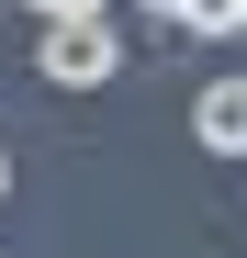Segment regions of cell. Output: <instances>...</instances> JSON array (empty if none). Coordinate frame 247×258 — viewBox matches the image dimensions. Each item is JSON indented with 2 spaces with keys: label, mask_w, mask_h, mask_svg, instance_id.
<instances>
[{
  "label": "cell",
  "mask_w": 247,
  "mask_h": 258,
  "mask_svg": "<svg viewBox=\"0 0 247 258\" xmlns=\"http://www.w3.org/2000/svg\"><path fill=\"white\" fill-rule=\"evenodd\" d=\"M236 34H247V12H236Z\"/></svg>",
  "instance_id": "8992f818"
},
{
  "label": "cell",
  "mask_w": 247,
  "mask_h": 258,
  "mask_svg": "<svg viewBox=\"0 0 247 258\" xmlns=\"http://www.w3.org/2000/svg\"><path fill=\"white\" fill-rule=\"evenodd\" d=\"M0 191H12V157H0Z\"/></svg>",
  "instance_id": "5b68a950"
},
{
  "label": "cell",
  "mask_w": 247,
  "mask_h": 258,
  "mask_svg": "<svg viewBox=\"0 0 247 258\" xmlns=\"http://www.w3.org/2000/svg\"><path fill=\"white\" fill-rule=\"evenodd\" d=\"M135 12H169V23H191V12H202V0H135Z\"/></svg>",
  "instance_id": "277c9868"
},
{
  "label": "cell",
  "mask_w": 247,
  "mask_h": 258,
  "mask_svg": "<svg viewBox=\"0 0 247 258\" xmlns=\"http://www.w3.org/2000/svg\"><path fill=\"white\" fill-rule=\"evenodd\" d=\"M191 135L214 157H247V79H202L191 90Z\"/></svg>",
  "instance_id": "7a4b0ae2"
},
{
  "label": "cell",
  "mask_w": 247,
  "mask_h": 258,
  "mask_svg": "<svg viewBox=\"0 0 247 258\" xmlns=\"http://www.w3.org/2000/svg\"><path fill=\"white\" fill-rule=\"evenodd\" d=\"M34 23H56V12H112V0H23Z\"/></svg>",
  "instance_id": "3957f363"
},
{
  "label": "cell",
  "mask_w": 247,
  "mask_h": 258,
  "mask_svg": "<svg viewBox=\"0 0 247 258\" xmlns=\"http://www.w3.org/2000/svg\"><path fill=\"white\" fill-rule=\"evenodd\" d=\"M34 68H45V90H101V79L124 68L112 12H56V23H34Z\"/></svg>",
  "instance_id": "6da1fadb"
}]
</instances>
